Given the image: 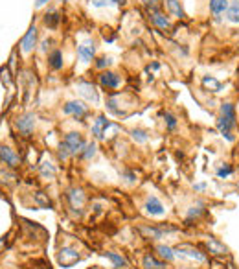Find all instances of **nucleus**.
Listing matches in <instances>:
<instances>
[{"label": "nucleus", "mask_w": 239, "mask_h": 269, "mask_svg": "<svg viewBox=\"0 0 239 269\" xmlns=\"http://www.w3.org/2000/svg\"><path fill=\"white\" fill-rule=\"evenodd\" d=\"M63 2H70V0H63Z\"/></svg>", "instance_id": "obj_42"}, {"label": "nucleus", "mask_w": 239, "mask_h": 269, "mask_svg": "<svg viewBox=\"0 0 239 269\" xmlns=\"http://www.w3.org/2000/svg\"><path fill=\"white\" fill-rule=\"evenodd\" d=\"M46 63L52 70H61L64 65V59H63V52L59 48H54L52 52H48L46 56Z\"/></svg>", "instance_id": "obj_16"}, {"label": "nucleus", "mask_w": 239, "mask_h": 269, "mask_svg": "<svg viewBox=\"0 0 239 269\" xmlns=\"http://www.w3.org/2000/svg\"><path fill=\"white\" fill-rule=\"evenodd\" d=\"M157 253H159V256L164 262H175L177 260L175 249H173V247H169V246H164V244L157 246Z\"/></svg>", "instance_id": "obj_25"}, {"label": "nucleus", "mask_w": 239, "mask_h": 269, "mask_svg": "<svg viewBox=\"0 0 239 269\" xmlns=\"http://www.w3.org/2000/svg\"><path fill=\"white\" fill-rule=\"evenodd\" d=\"M164 122H166V127L169 129V131H173V129L179 126V120H177V116L173 114V112H169V111L164 112Z\"/></svg>", "instance_id": "obj_33"}, {"label": "nucleus", "mask_w": 239, "mask_h": 269, "mask_svg": "<svg viewBox=\"0 0 239 269\" xmlns=\"http://www.w3.org/2000/svg\"><path fill=\"white\" fill-rule=\"evenodd\" d=\"M204 212H206V208H204V203H202V201H197L195 205L188 208V218H186V222L190 223L193 218L197 220V218H200V216H202Z\"/></svg>", "instance_id": "obj_27"}, {"label": "nucleus", "mask_w": 239, "mask_h": 269, "mask_svg": "<svg viewBox=\"0 0 239 269\" xmlns=\"http://www.w3.org/2000/svg\"><path fill=\"white\" fill-rule=\"evenodd\" d=\"M232 174H234V166L232 164H221V166L217 168V172H215V175L219 179H228Z\"/></svg>", "instance_id": "obj_31"}, {"label": "nucleus", "mask_w": 239, "mask_h": 269, "mask_svg": "<svg viewBox=\"0 0 239 269\" xmlns=\"http://www.w3.org/2000/svg\"><path fill=\"white\" fill-rule=\"evenodd\" d=\"M35 124H37V116L33 112H24L20 116H17L15 120V127L17 131L22 134V136H32L33 131H35Z\"/></svg>", "instance_id": "obj_4"}, {"label": "nucleus", "mask_w": 239, "mask_h": 269, "mask_svg": "<svg viewBox=\"0 0 239 269\" xmlns=\"http://www.w3.org/2000/svg\"><path fill=\"white\" fill-rule=\"evenodd\" d=\"M206 249L212 254H215V256H224V254L228 253L226 246H224V244H221L219 240H215V238H210V240H206Z\"/></svg>", "instance_id": "obj_21"}, {"label": "nucleus", "mask_w": 239, "mask_h": 269, "mask_svg": "<svg viewBox=\"0 0 239 269\" xmlns=\"http://www.w3.org/2000/svg\"><path fill=\"white\" fill-rule=\"evenodd\" d=\"M63 114L81 120L88 114V105L83 102V100H68V102L63 105Z\"/></svg>", "instance_id": "obj_5"}, {"label": "nucleus", "mask_w": 239, "mask_h": 269, "mask_svg": "<svg viewBox=\"0 0 239 269\" xmlns=\"http://www.w3.org/2000/svg\"><path fill=\"white\" fill-rule=\"evenodd\" d=\"M112 65V57H107V56H101L96 59L94 67L98 68V70H105V68H109Z\"/></svg>", "instance_id": "obj_34"}, {"label": "nucleus", "mask_w": 239, "mask_h": 269, "mask_svg": "<svg viewBox=\"0 0 239 269\" xmlns=\"http://www.w3.org/2000/svg\"><path fill=\"white\" fill-rule=\"evenodd\" d=\"M66 199H68V203H70V208H74V210H78V208H81V206L85 205V201H87V196H85V192L81 190V188H68L66 190ZM78 212H81V210H78Z\"/></svg>", "instance_id": "obj_12"}, {"label": "nucleus", "mask_w": 239, "mask_h": 269, "mask_svg": "<svg viewBox=\"0 0 239 269\" xmlns=\"http://www.w3.org/2000/svg\"><path fill=\"white\" fill-rule=\"evenodd\" d=\"M37 37H39L37 26L32 24V26L28 28V32L22 35V39H20V52H22V54H32L33 48L37 46Z\"/></svg>", "instance_id": "obj_8"}, {"label": "nucleus", "mask_w": 239, "mask_h": 269, "mask_svg": "<svg viewBox=\"0 0 239 269\" xmlns=\"http://www.w3.org/2000/svg\"><path fill=\"white\" fill-rule=\"evenodd\" d=\"M160 2H162V0H142L143 6L149 9V13H153V11H159Z\"/></svg>", "instance_id": "obj_36"}, {"label": "nucleus", "mask_w": 239, "mask_h": 269, "mask_svg": "<svg viewBox=\"0 0 239 269\" xmlns=\"http://www.w3.org/2000/svg\"><path fill=\"white\" fill-rule=\"evenodd\" d=\"M87 146L85 138L81 133H76V131H70L63 136V140L59 144V150H57V157L61 160H68L70 157H76V155H81L83 148Z\"/></svg>", "instance_id": "obj_2"}, {"label": "nucleus", "mask_w": 239, "mask_h": 269, "mask_svg": "<svg viewBox=\"0 0 239 269\" xmlns=\"http://www.w3.org/2000/svg\"><path fill=\"white\" fill-rule=\"evenodd\" d=\"M42 22H44V26L50 28V30H56L57 26H59V22H61V15H59V11H57V9H50V11H46L44 17H42Z\"/></svg>", "instance_id": "obj_22"}, {"label": "nucleus", "mask_w": 239, "mask_h": 269, "mask_svg": "<svg viewBox=\"0 0 239 269\" xmlns=\"http://www.w3.org/2000/svg\"><path fill=\"white\" fill-rule=\"evenodd\" d=\"M131 136H133V140L138 144H145L149 140V134H147V131H143V129H133V131H131Z\"/></svg>", "instance_id": "obj_30"}, {"label": "nucleus", "mask_w": 239, "mask_h": 269, "mask_svg": "<svg viewBox=\"0 0 239 269\" xmlns=\"http://www.w3.org/2000/svg\"><path fill=\"white\" fill-rule=\"evenodd\" d=\"M125 0H88V4L92 6V8H111V6H120V4H123Z\"/></svg>", "instance_id": "obj_28"}, {"label": "nucleus", "mask_w": 239, "mask_h": 269, "mask_svg": "<svg viewBox=\"0 0 239 269\" xmlns=\"http://www.w3.org/2000/svg\"><path fill=\"white\" fill-rule=\"evenodd\" d=\"M173 249H175L177 258H180V260H195V262H199V264L208 262L206 253H202L200 249L190 246V244H180V246L173 247Z\"/></svg>", "instance_id": "obj_3"}, {"label": "nucleus", "mask_w": 239, "mask_h": 269, "mask_svg": "<svg viewBox=\"0 0 239 269\" xmlns=\"http://www.w3.org/2000/svg\"><path fill=\"white\" fill-rule=\"evenodd\" d=\"M238 126V112L234 103L230 102H223L219 107V116L215 120V127L217 131L223 134L228 142H234L236 136H234V127Z\"/></svg>", "instance_id": "obj_1"}, {"label": "nucleus", "mask_w": 239, "mask_h": 269, "mask_svg": "<svg viewBox=\"0 0 239 269\" xmlns=\"http://www.w3.org/2000/svg\"><path fill=\"white\" fill-rule=\"evenodd\" d=\"M96 150H98L96 142H87V146H85L83 151H81V157L85 158V160H90V158L96 155Z\"/></svg>", "instance_id": "obj_32"}, {"label": "nucleus", "mask_w": 239, "mask_h": 269, "mask_svg": "<svg viewBox=\"0 0 239 269\" xmlns=\"http://www.w3.org/2000/svg\"><path fill=\"white\" fill-rule=\"evenodd\" d=\"M121 177H123V179H125V182H129V184H133V182L136 181L135 172H131V170H125V172H121Z\"/></svg>", "instance_id": "obj_37"}, {"label": "nucleus", "mask_w": 239, "mask_h": 269, "mask_svg": "<svg viewBox=\"0 0 239 269\" xmlns=\"http://www.w3.org/2000/svg\"><path fill=\"white\" fill-rule=\"evenodd\" d=\"M151 22L155 24L157 28H160V30H169V28H171L169 17H166V13H162V11H153Z\"/></svg>", "instance_id": "obj_20"}, {"label": "nucleus", "mask_w": 239, "mask_h": 269, "mask_svg": "<svg viewBox=\"0 0 239 269\" xmlns=\"http://www.w3.org/2000/svg\"><path fill=\"white\" fill-rule=\"evenodd\" d=\"M57 260H59V264H61L63 268H70V266H74V264H78V262L81 260L80 251L72 246H64L59 249Z\"/></svg>", "instance_id": "obj_7"}, {"label": "nucleus", "mask_w": 239, "mask_h": 269, "mask_svg": "<svg viewBox=\"0 0 239 269\" xmlns=\"http://www.w3.org/2000/svg\"><path fill=\"white\" fill-rule=\"evenodd\" d=\"M184 269H193V268H184Z\"/></svg>", "instance_id": "obj_43"}, {"label": "nucleus", "mask_w": 239, "mask_h": 269, "mask_svg": "<svg viewBox=\"0 0 239 269\" xmlns=\"http://www.w3.org/2000/svg\"><path fill=\"white\" fill-rule=\"evenodd\" d=\"M40 175L44 177V179H54V175L57 174V168L52 164V162H42L39 168Z\"/></svg>", "instance_id": "obj_29"}, {"label": "nucleus", "mask_w": 239, "mask_h": 269, "mask_svg": "<svg viewBox=\"0 0 239 269\" xmlns=\"http://www.w3.org/2000/svg\"><path fill=\"white\" fill-rule=\"evenodd\" d=\"M0 162L8 164L9 168H19L20 166V157L17 155L13 148H9V146H0Z\"/></svg>", "instance_id": "obj_13"}, {"label": "nucleus", "mask_w": 239, "mask_h": 269, "mask_svg": "<svg viewBox=\"0 0 239 269\" xmlns=\"http://www.w3.org/2000/svg\"><path fill=\"white\" fill-rule=\"evenodd\" d=\"M177 227H171V225H160V227H147V225H142L140 227V232L145 234L147 238H151V240H160V238H164V234L167 232H177Z\"/></svg>", "instance_id": "obj_11"}, {"label": "nucleus", "mask_w": 239, "mask_h": 269, "mask_svg": "<svg viewBox=\"0 0 239 269\" xmlns=\"http://www.w3.org/2000/svg\"><path fill=\"white\" fill-rule=\"evenodd\" d=\"M143 210L149 214L151 218H162V216H166V206L162 205V201H160L157 196H147L145 201H143Z\"/></svg>", "instance_id": "obj_10"}, {"label": "nucleus", "mask_w": 239, "mask_h": 269, "mask_svg": "<svg viewBox=\"0 0 239 269\" xmlns=\"http://www.w3.org/2000/svg\"><path fill=\"white\" fill-rule=\"evenodd\" d=\"M149 68H153V70H159V68H160V65H159V63H153L151 67H149Z\"/></svg>", "instance_id": "obj_41"}, {"label": "nucleus", "mask_w": 239, "mask_h": 269, "mask_svg": "<svg viewBox=\"0 0 239 269\" xmlns=\"http://www.w3.org/2000/svg\"><path fill=\"white\" fill-rule=\"evenodd\" d=\"M143 269H167V262L155 258L153 254H145L142 260Z\"/></svg>", "instance_id": "obj_23"}, {"label": "nucleus", "mask_w": 239, "mask_h": 269, "mask_svg": "<svg viewBox=\"0 0 239 269\" xmlns=\"http://www.w3.org/2000/svg\"><path fill=\"white\" fill-rule=\"evenodd\" d=\"M224 17L230 24H239V0H230V6L226 9Z\"/></svg>", "instance_id": "obj_24"}, {"label": "nucleus", "mask_w": 239, "mask_h": 269, "mask_svg": "<svg viewBox=\"0 0 239 269\" xmlns=\"http://www.w3.org/2000/svg\"><path fill=\"white\" fill-rule=\"evenodd\" d=\"M206 182H195V184H193V190L195 192H204L206 190Z\"/></svg>", "instance_id": "obj_38"}, {"label": "nucleus", "mask_w": 239, "mask_h": 269, "mask_svg": "<svg viewBox=\"0 0 239 269\" xmlns=\"http://www.w3.org/2000/svg\"><path fill=\"white\" fill-rule=\"evenodd\" d=\"M48 48H50V41H42V45H40V50H42V52H46Z\"/></svg>", "instance_id": "obj_40"}, {"label": "nucleus", "mask_w": 239, "mask_h": 269, "mask_svg": "<svg viewBox=\"0 0 239 269\" xmlns=\"http://www.w3.org/2000/svg\"><path fill=\"white\" fill-rule=\"evenodd\" d=\"M103 256L107 258V260H111L112 266H114L116 269H125V268H129V262H127V258H125L123 254L114 253V251H107V253H103Z\"/></svg>", "instance_id": "obj_19"}, {"label": "nucleus", "mask_w": 239, "mask_h": 269, "mask_svg": "<svg viewBox=\"0 0 239 269\" xmlns=\"http://www.w3.org/2000/svg\"><path fill=\"white\" fill-rule=\"evenodd\" d=\"M35 203H37L40 208H52V201H50L42 192H37V194H35Z\"/></svg>", "instance_id": "obj_35"}, {"label": "nucleus", "mask_w": 239, "mask_h": 269, "mask_svg": "<svg viewBox=\"0 0 239 269\" xmlns=\"http://www.w3.org/2000/svg\"><path fill=\"white\" fill-rule=\"evenodd\" d=\"M76 92H78L83 100H87L88 103H94V105L100 103V92H98V89H96L90 81H78V83H76Z\"/></svg>", "instance_id": "obj_6"}, {"label": "nucleus", "mask_w": 239, "mask_h": 269, "mask_svg": "<svg viewBox=\"0 0 239 269\" xmlns=\"http://www.w3.org/2000/svg\"><path fill=\"white\" fill-rule=\"evenodd\" d=\"M98 79H100V85H101V87L111 89V90H114V89H118L120 85H121V78L112 70H103Z\"/></svg>", "instance_id": "obj_14"}, {"label": "nucleus", "mask_w": 239, "mask_h": 269, "mask_svg": "<svg viewBox=\"0 0 239 269\" xmlns=\"http://www.w3.org/2000/svg\"><path fill=\"white\" fill-rule=\"evenodd\" d=\"M230 6V0H208V8L214 17H221L226 13V9Z\"/></svg>", "instance_id": "obj_17"}, {"label": "nucleus", "mask_w": 239, "mask_h": 269, "mask_svg": "<svg viewBox=\"0 0 239 269\" xmlns=\"http://www.w3.org/2000/svg\"><path fill=\"white\" fill-rule=\"evenodd\" d=\"M202 87L206 89V90H210V92H219L223 89V83L219 79H215L214 76H204L202 78Z\"/></svg>", "instance_id": "obj_26"}, {"label": "nucleus", "mask_w": 239, "mask_h": 269, "mask_svg": "<svg viewBox=\"0 0 239 269\" xmlns=\"http://www.w3.org/2000/svg\"><path fill=\"white\" fill-rule=\"evenodd\" d=\"M166 9L167 13L171 17H175V19H180V21L186 19V13H184L180 0H166Z\"/></svg>", "instance_id": "obj_18"}, {"label": "nucleus", "mask_w": 239, "mask_h": 269, "mask_svg": "<svg viewBox=\"0 0 239 269\" xmlns=\"http://www.w3.org/2000/svg\"><path fill=\"white\" fill-rule=\"evenodd\" d=\"M112 127V122L111 120H107L103 114H100V116H96L94 124H92V134H94L96 140H103L105 138V133H107V129Z\"/></svg>", "instance_id": "obj_15"}, {"label": "nucleus", "mask_w": 239, "mask_h": 269, "mask_svg": "<svg viewBox=\"0 0 239 269\" xmlns=\"http://www.w3.org/2000/svg\"><path fill=\"white\" fill-rule=\"evenodd\" d=\"M96 57V43L92 39H87L78 45V59L83 65H88L90 61H94Z\"/></svg>", "instance_id": "obj_9"}, {"label": "nucleus", "mask_w": 239, "mask_h": 269, "mask_svg": "<svg viewBox=\"0 0 239 269\" xmlns=\"http://www.w3.org/2000/svg\"><path fill=\"white\" fill-rule=\"evenodd\" d=\"M48 2H52V0H35V8H37V9L44 8Z\"/></svg>", "instance_id": "obj_39"}]
</instances>
